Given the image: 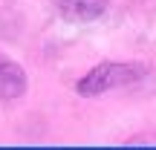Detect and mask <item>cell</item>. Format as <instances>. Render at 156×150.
Listing matches in <instances>:
<instances>
[{
    "mask_svg": "<svg viewBox=\"0 0 156 150\" xmlns=\"http://www.w3.org/2000/svg\"><path fill=\"white\" fill-rule=\"evenodd\" d=\"M147 69L139 67V64H116V61H104L98 67H93L81 81L75 84L78 95L84 98H95V95L107 92V89H116V87H127V84L139 81Z\"/></svg>",
    "mask_w": 156,
    "mask_h": 150,
    "instance_id": "cell-1",
    "label": "cell"
},
{
    "mask_svg": "<svg viewBox=\"0 0 156 150\" xmlns=\"http://www.w3.org/2000/svg\"><path fill=\"white\" fill-rule=\"evenodd\" d=\"M52 6L69 23H93L110 12V0H52Z\"/></svg>",
    "mask_w": 156,
    "mask_h": 150,
    "instance_id": "cell-2",
    "label": "cell"
},
{
    "mask_svg": "<svg viewBox=\"0 0 156 150\" xmlns=\"http://www.w3.org/2000/svg\"><path fill=\"white\" fill-rule=\"evenodd\" d=\"M26 89H29V78L23 72V67L0 52V98L17 101L26 95Z\"/></svg>",
    "mask_w": 156,
    "mask_h": 150,
    "instance_id": "cell-3",
    "label": "cell"
}]
</instances>
